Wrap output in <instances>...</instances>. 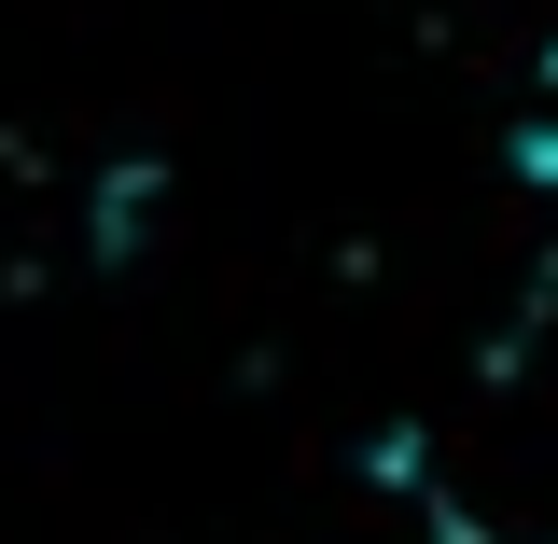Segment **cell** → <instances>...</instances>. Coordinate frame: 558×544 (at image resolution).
I'll list each match as a JSON object with an SVG mask.
<instances>
[]
</instances>
